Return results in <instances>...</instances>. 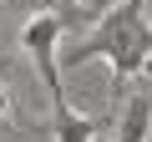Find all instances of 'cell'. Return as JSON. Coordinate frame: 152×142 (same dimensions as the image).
<instances>
[{"label":"cell","instance_id":"obj_1","mask_svg":"<svg viewBox=\"0 0 152 142\" xmlns=\"http://www.w3.org/2000/svg\"><path fill=\"white\" fill-rule=\"evenodd\" d=\"M96 56L112 66L117 81L142 76V71H147V61H152V20H147V0H122V5H112V10L96 20V31L76 46V51H66L56 66H81V61H96Z\"/></svg>","mask_w":152,"mask_h":142},{"label":"cell","instance_id":"obj_2","mask_svg":"<svg viewBox=\"0 0 152 142\" xmlns=\"http://www.w3.org/2000/svg\"><path fill=\"white\" fill-rule=\"evenodd\" d=\"M61 15L56 10H36L26 26H20V46L31 51V61H36V71H41V86L51 91V107H61L66 97H61V66H56V46H61Z\"/></svg>","mask_w":152,"mask_h":142},{"label":"cell","instance_id":"obj_6","mask_svg":"<svg viewBox=\"0 0 152 142\" xmlns=\"http://www.w3.org/2000/svg\"><path fill=\"white\" fill-rule=\"evenodd\" d=\"M91 142H102V137H91Z\"/></svg>","mask_w":152,"mask_h":142},{"label":"cell","instance_id":"obj_7","mask_svg":"<svg viewBox=\"0 0 152 142\" xmlns=\"http://www.w3.org/2000/svg\"><path fill=\"white\" fill-rule=\"evenodd\" d=\"M76 5H81V0H76Z\"/></svg>","mask_w":152,"mask_h":142},{"label":"cell","instance_id":"obj_4","mask_svg":"<svg viewBox=\"0 0 152 142\" xmlns=\"http://www.w3.org/2000/svg\"><path fill=\"white\" fill-rule=\"evenodd\" d=\"M91 137H102V122H91V117H81V112H71L66 102L56 107V142H91Z\"/></svg>","mask_w":152,"mask_h":142},{"label":"cell","instance_id":"obj_5","mask_svg":"<svg viewBox=\"0 0 152 142\" xmlns=\"http://www.w3.org/2000/svg\"><path fill=\"white\" fill-rule=\"evenodd\" d=\"M5 112H10V102H5V86H0V122H5Z\"/></svg>","mask_w":152,"mask_h":142},{"label":"cell","instance_id":"obj_3","mask_svg":"<svg viewBox=\"0 0 152 142\" xmlns=\"http://www.w3.org/2000/svg\"><path fill=\"white\" fill-rule=\"evenodd\" d=\"M152 137V97H132L117 117V142H147Z\"/></svg>","mask_w":152,"mask_h":142}]
</instances>
